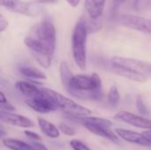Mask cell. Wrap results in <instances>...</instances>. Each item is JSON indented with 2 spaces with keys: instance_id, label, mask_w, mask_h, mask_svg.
I'll return each instance as SVG.
<instances>
[{
  "instance_id": "6da1fadb",
  "label": "cell",
  "mask_w": 151,
  "mask_h": 150,
  "mask_svg": "<svg viewBox=\"0 0 151 150\" xmlns=\"http://www.w3.org/2000/svg\"><path fill=\"white\" fill-rule=\"evenodd\" d=\"M102 80L97 73L74 74L66 90L72 95L84 100H101L103 97Z\"/></svg>"
},
{
  "instance_id": "7a4b0ae2",
  "label": "cell",
  "mask_w": 151,
  "mask_h": 150,
  "mask_svg": "<svg viewBox=\"0 0 151 150\" xmlns=\"http://www.w3.org/2000/svg\"><path fill=\"white\" fill-rule=\"evenodd\" d=\"M89 34L84 16L76 22L72 33V53L77 66L84 71L87 69V39Z\"/></svg>"
},
{
  "instance_id": "3957f363",
  "label": "cell",
  "mask_w": 151,
  "mask_h": 150,
  "mask_svg": "<svg viewBox=\"0 0 151 150\" xmlns=\"http://www.w3.org/2000/svg\"><path fill=\"white\" fill-rule=\"evenodd\" d=\"M42 90L49 98H50L55 104L57 105L58 109L61 110L64 113L70 116L71 118H77V117H87L90 116L92 111L84 107L73 99L48 88L42 87Z\"/></svg>"
},
{
  "instance_id": "277c9868",
  "label": "cell",
  "mask_w": 151,
  "mask_h": 150,
  "mask_svg": "<svg viewBox=\"0 0 151 150\" xmlns=\"http://www.w3.org/2000/svg\"><path fill=\"white\" fill-rule=\"evenodd\" d=\"M29 34L39 40L52 54L56 49V28L51 19L45 18L35 24Z\"/></svg>"
},
{
  "instance_id": "5b68a950",
  "label": "cell",
  "mask_w": 151,
  "mask_h": 150,
  "mask_svg": "<svg viewBox=\"0 0 151 150\" xmlns=\"http://www.w3.org/2000/svg\"><path fill=\"white\" fill-rule=\"evenodd\" d=\"M24 43L34 59L43 68H49L51 65L53 55L39 40L31 34H27L24 39Z\"/></svg>"
},
{
  "instance_id": "8992f818",
  "label": "cell",
  "mask_w": 151,
  "mask_h": 150,
  "mask_svg": "<svg viewBox=\"0 0 151 150\" xmlns=\"http://www.w3.org/2000/svg\"><path fill=\"white\" fill-rule=\"evenodd\" d=\"M0 4L7 10L25 16H37L41 12L36 3L24 0H0Z\"/></svg>"
},
{
  "instance_id": "52a82bcc",
  "label": "cell",
  "mask_w": 151,
  "mask_h": 150,
  "mask_svg": "<svg viewBox=\"0 0 151 150\" xmlns=\"http://www.w3.org/2000/svg\"><path fill=\"white\" fill-rule=\"evenodd\" d=\"M111 65L131 69L146 75L148 78L151 76V64L139 59L125 57H113L111 59Z\"/></svg>"
},
{
  "instance_id": "ba28073f",
  "label": "cell",
  "mask_w": 151,
  "mask_h": 150,
  "mask_svg": "<svg viewBox=\"0 0 151 150\" xmlns=\"http://www.w3.org/2000/svg\"><path fill=\"white\" fill-rule=\"evenodd\" d=\"M119 22L126 27L151 34V19L134 14H122L119 17Z\"/></svg>"
},
{
  "instance_id": "9c48e42d",
  "label": "cell",
  "mask_w": 151,
  "mask_h": 150,
  "mask_svg": "<svg viewBox=\"0 0 151 150\" xmlns=\"http://www.w3.org/2000/svg\"><path fill=\"white\" fill-rule=\"evenodd\" d=\"M114 118L116 120L121 121L127 125H130L134 127L145 129V130H151V120L141 115L134 114L130 111H120L115 116Z\"/></svg>"
},
{
  "instance_id": "30bf717a",
  "label": "cell",
  "mask_w": 151,
  "mask_h": 150,
  "mask_svg": "<svg viewBox=\"0 0 151 150\" xmlns=\"http://www.w3.org/2000/svg\"><path fill=\"white\" fill-rule=\"evenodd\" d=\"M26 103L33 111L42 114L50 113L58 110V107L55 104V103L50 98H49L46 95H44L43 92L41 95L37 97L27 99L26 101Z\"/></svg>"
},
{
  "instance_id": "8fae6325",
  "label": "cell",
  "mask_w": 151,
  "mask_h": 150,
  "mask_svg": "<svg viewBox=\"0 0 151 150\" xmlns=\"http://www.w3.org/2000/svg\"><path fill=\"white\" fill-rule=\"evenodd\" d=\"M115 133L122 141L126 142L151 148V141L143 133H140L138 132L124 128H116Z\"/></svg>"
},
{
  "instance_id": "7c38bea8",
  "label": "cell",
  "mask_w": 151,
  "mask_h": 150,
  "mask_svg": "<svg viewBox=\"0 0 151 150\" xmlns=\"http://www.w3.org/2000/svg\"><path fill=\"white\" fill-rule=\"evenodd\" d=\"M0 119L4 124L20 128H32L35 126V123L30 118L14 112L1 111Z\"/></svg>"
},
{
  "instance_id": "4fadbf2b",
  "label": "cell",
  "mask_w": 151,
  "mask_h": 150,
  "mask_svg": "<svg viewBox=\"0 0 151 150\" xmlns=\"http://www.w3.org/2000/svg\"><path fill=\"white\" fill-rule=\"evenodd\" d=\"M88 132H90L91 133L106 139L108 141H110L111 142L117 144V145H120L122 140L117 135V133H115V131H112L110 127H105V126H96V125H91V124H84L82 125Z\"/></svg>"
},
{
  "instance_id": "5bb4252c",
  "label": "cell",
  "mask_w": 151,
  "mask_h": 150,
  "mask_svg": "<svg viewBox=\"0 0 151 150\" xmlns=\"http://www.w3.org/2000/svg\"><path fill=\"white\" fill-rule=\"evenodd\" d=\"M106 0H85L84 8L87 16L92 19H102Z\"/></svg>"
},
{
  "instance_id": "9a60e30c",
  "label": "cell",
  "mask_w": 151,
  "mask_h": 150,
  "mask_svg": "<svg viewBox=\"0 0 151 150\" xmlns=\"http://www.w3.org/2000/svg\"><path fill=\"white\" fill-rule=\"evenodd\" d=\"M111 71L120 76L123 77L125 79H128L130 80L135 81V82H139V83H145L148 80V77L144 74H142L140 72H137L135 71H133L131 69H127L125 67H121V66H116V65H111Z\"/></svg>"
},
{
  "instance_id": "2e32d148",
  "label": "cell",
  "mask_w": 151,
  "mask_h": 150,
  "mask_svg": "<svg viewBox=\"0 0 151 150\" xmlns=\"http://www.w3.org/2000/svg\"><path fill=\"white\" fill-rule=\"evenodd\" d=\"M15 88L19 93H21L23 95L27 97V99L37 97L42 94V88H39L35 84H33L26 80L17 81L15 84Z\"/></svg>"
},
{
  "instance_id": "e0dca14e",
  "label": "cell",
  "mask_w": 151,
  "mask_h": 150,
  "mask_svg": "<svg viewBox=\"0 0 151 150\" xmlns=\"http://www.w3.org/2000/svg\"><path fill=\"white\" fill-rule=\"evenodd\" d=\"M37 124L39 126L41 132L48 138L58 139L60 136L61 132L59 128L54 124H52L51 122L46 120L45 118H41V117L37 118Z\"/></svg>"
},
{
  "instance_id": "ac0fdd59",
  "label": "cell",
  "mask_w": 151,
  "mask_h": 150,
  "mask_svg": "<svg viewBox=\"0 0 151 150\" xmlns=\"http://www.w3.org/2000/svg\"><path fill=\"white\" fill-rule=\"evenodd\" d=\"M75 121H78L81 125L84 124H91V125H96V126H102L105 127H111L112 122L107 118H98V117H92V116H87V117H77V118H71Z\"/></svg>"
},
{
  "instance_id": "d6986e66",
  "label": "cell",
  "mask_w": 151,
  "mask_h": 150,
  "mask_svg": "<svg viewBox=\"0 0 151 150\" xmlns=\"http://www.w3.org/2000/svg\"><path fill=\"white\" fill-rule=\"evenodd\" d=\"M19 72L26 78L33 79V80H46L47 75L39 68L33 67V66H21L19 67Z\"/></svg>"
},
{
  "instance_id": "ffe728a7",
  "label": "cell",
  "mask_w": 151,
  "mask_h": 150,
  "mask_svg": "<svg viewBox=\"0 0 151 150\" xmlns=\"http://www.w3.org/2000/svg\"><path fill=\"white\" fill-rule=\"evenodd\" d=\"M2 144L4 148L10 150H32L29 143L14 138H5L2 140Z\"/></svg>"
},
{
  "instance_id": "44dd1931",
  "label": "cell",
  "mask_w": 151,
  "mask_h": 150,
  "mask_svg": "<svg viewBox=\"0 0 151 150\" xmlns=\"http://www.w3.org/2000/svg\"><path fill=\"white\" fill-rule=\"evenodd\" d=\"M59 75H60V80L63 85V87L66 89L69 84L70 80L73 76L72 73V71L69 68V65L66 62H61L59 66Z\"/></svg>"
},
{
  "instance_id": "7402d4cb",
  "label": "cell",
  "mask_w": 151,
  "mask_h": 150,
  "mask_svg": "<svg viewBox=\"0 0 151 150\" xmlns=\"http://www.w3.org/2000/svg\"><path fill=\"white\" fill-rule=\"evenodd\" d=\"M107 102L112 107H117L120 103V95L119 88L116 85H113L110 88L107 93Z\"/></svg>"
},
{
  "instance_id": "603a6c76",
  "label": "cell",
  "mask_w": 151,
  "mask_h": 150,
  "mask_svg": "<svg viewBox=\"0 0 151 150\" xmlns=\"http://www.w3.org/2000/svg\"><path fill=\"white\" fill-rule=\"evenodd\" d=\"M135 105H136V108H137V111L138 112L141 114V116H147L149 115L150 111L145 104V103L143 102L142 98L140 96V95H137L136 97V100H135Z\"/></svg>"
},
{
  "instance_id": "cb8c5ba5",
  "label": "cell",
  "mask_w": 151,
  "mask_h": 150,
  "mask_svg": "<svg viewBox=\"0 0 151 150\" xmlns=\"http://www.w3.org/2000/svg\"><path fill=\"white\" fill-rule=\"evenodd\" d=\"M69 145L73 150H92L86 143L78 139L71 140L69 141Z\"/></svg>"
},
{
  "instance_id": "d4e9b609",
  "label": "cell",
  "mask_w": 151,
  "mask_h": 150,
  "mask_svg": "<svg viewBox=\"0 0 151 150\" xmlns=\"http://www.w3.org/2000/svg\"><path fill=\"white\" fill-rule=\"evenodd\" d=\"M58 128H59L60 132L66 136H74L76 134V131L74 130V128H73L72 126H70L67 124L60 123L58 126Z\"/></svg>"
},
{
  "instance_id": "484cf974",
  "label": "cell",
  "mask_w": 151,
  "mask_h": 150,
  "mask_svg": "<svg viewBox=\"0 0 151 150\" xmlns=\"http://www.w3.org/2000/svg\"><path fill=\"white\" fill-rule=\"evenodd\" d=\"M24 134L30 141H42V137L38 133H35L33 131H30V130L27 129V130L24 131Z\"/></svg>"
},
{
  "instance_id": "4316f807",
  "label": "cell",
  "mask_w": 151,
  "mask_h": 150,
  "mask_svg": "<svg viewBox=\"0 0 151 150\" xmlns=\"http://www.w3.org/2000/svg\"><path fill=\"white\" fill-rule=\"evenodd\" d=\"M28 143L31 146L32 150H49L48 148L42 141H29Z\"/></svg>"
},
{
  "instance_id": "83f0119b",
  "label": "cell",
  "mask_w": 151,
  "mask_h": 150,
  "mask_svg": "<svg viewBox=\"0 0 151 150\" xmlns=\"http://www.w3.org/2000/svg\"><path fill=\"white\" fill-rule=\"evenodd\" d=\"M1 105V111L3 112H14L16 111V108L11 104L9 102L4 103V104H0Z\"/></svg>"
},
{
  "instance_id": "f1b7e54d",
  "label": "cell",
  "mask_w": 151,
  "mask_h": 150,
  "mask_svg": "<svg viewBox=\"0 0 151 150\" xmlns=\"http://www.w3.org/2000/svg\"><path fill=\"white\" fill-rule=\"evenodd\" d=\"M8 20L4 18V16L1 13L0 14V32H4L8 27Z\"/></svg>"
},
{
  "instance_id": "f546056e",
  "label": "cell",
  "mask_w": 151,
  "mask_h": 150,
  "mask_svg": "<svg viewBox=\"0 0 151 150\" xmlns=\"http://www.w3.org/2000/svg\"><path fill=\"white\" fill-rule=\"evenodd\" d=\"M67 2V4L69 5H71L72 7H77L78 4H80L81 0H65Z\"/></svg>"
},
{
  "instance_id": "4dcf8cb0",
  "label": "cell",
  "mask_w": 151,
  "mask_h": 150,
  "mask_svg": "<svg viewBox=\"0 0 151 150\" xmlns=\"http://www.w3.org/2000/svg\"><path fill=\"white\" fill-rule=\"evenodd\" d=\"M7 98L5 97L4 94L3 92H0V104H4L5 103H7Z\"/></svg>"
},
{
  "instance_id": "1f68e13d",
  "label": "cell",
  "mask_w": 151,
  "mask_h": 150,
  "mask_svg": "<svg viewBox=\"0 0 151 150\" xmlns=\"http://www.w3.org/2000/svg\"><path fill=\"white\" fill-rule=\"evenodd\" d=\"M150 141H151V130H146V131H144L143 133H142Z\"/></svg>"
},
{
  "instance_id": "d6a6232c",
  "label": "cell",
  "mask_w": 151,
  "mask_h": 150,
  "mask_svg": "<svg viewBox=\"0 0 151 150\" xmlns=\"http://www.w3.org/2000/svg\"><path fill=\"white\" fill-rule=\"evenodd\" d=\"M57 0H36V3L39 4H45V3H54Z\"/></svg>"
},
{
  "instance_id": "836d02e7",
  "label": "cell",
  "mask_w": 151,
  "mask_h": 150,
  "mask_svg": "<svg viewBox=\"0 0 151 150\" xmlns=\"http://www.w3.org/2000/svg\"><path fill=\"white\" fill-rule=\"evenodd\" d=\"M125 1H126V0H114V4H115L116 7H118V6L121 5Z\"/></svg>"
}]
</instances>
